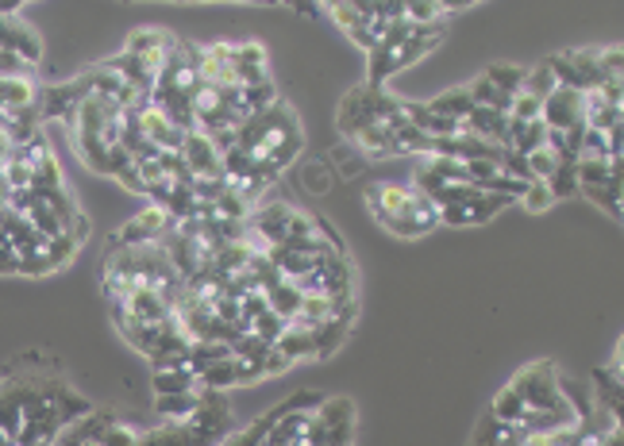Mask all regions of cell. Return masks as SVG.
Returning <instances> with one entry per match:
<instances>
[{"instance_id": "1", "label": "cell", "mask_w": 624, "mask_h": 446, "mask_svg": "<svg viewBox=\"0 0 624 446\" xmlns=\"http://www.w3.org/2000/svg\"><path fill=\"white\" fill-rule=\"evenodd\" d=\"M440 35H443V27H412L409 20L394 24L378 39V47L371 50V81H366V85L382 89L394 73H401L405 66L420 62V58L440 43Z\"/></svg>"}, {"instance_id": "2", "label": "cell", "mask_w": 624, "mask_h": 446, "mask_svg": "<svg viewBox=\"0 0 624 446\" xmlns=\"http://www.w3.org/2000/svg\"><path fill=\"white\" fill-rule=\"evenodd\" d=\"M517 397L524 400V412L529 415H552V412H570L567 397H563L559 374H555L547 362H532L529 369L513 377Z\"/></svg>"}, {"instance_id": "3", "label": "cell", "mask_w": 624, "mask_h": 446, "mask_svg": "<svg viewBox=\"0 0 624 446\" xmlns=\"http://www.w3.org/2000/svg\"><path fill=\"white\" fill-rule=\"evenodd\" d=\"M371 211L389 236L401 239H417V228H412V208H417V193L409 185H394V181H378L371 188Z\"/></svg>"}, {"instance_id": "4", "label": "cell", "mask_w": 624, "mask_h": 446, "mask_svg": "<svg viewBox=\"0 0 624 446\" xmlns=\"http://www.w3.org/2000/svg\"><path fill=\"white\" fill-rule=\"evenodd\" d=\"M143 427L135 423L120 420L112 412H89L78 427L70 431V438H81V443H93V446H139Z\"/></svg>"}, {"instance_id": "5", "label": "cell", "mask_w": 624, "mask_h": 446, "mask_svg": "<svg viewBox=\"0 0 624 446\" xmlns=\"http://www.w3.org/2000/svg\"><path fill=\"white\" fill-rule=\"evenodd\" d=\"M540 119H544V127L552 135H575V131H582V93L578 89H567V85H559V89H552L547 93V101H544V112H540Z\"/></svg>"}, {"instance_id": "6", "label": "cell", "mask_w": 624, "mask_h": 446, "mask_svg": "<svg viewBox=\"0 0 624 446\" xmlns=\"http://www.w3.org/2000/svg\"><path fill=\"white\" fill-rule=\"evenodd\" d=\"M174 228V216H170L162 204H150V208H143L139 216L132 219V224H124V228L116 231V243L112 247H147V243H159L167 231Z\"/></svg>"}, {"instance_id": "7", "label": "cell", "mask_w": 624, "mask_h": 446, "mask_svg": "<svg viewBox=\"0 0 624 446\" xmlns=\"http://www.w3.org/2000/svg\"><path fill=\"white\" fill-rule=\"evenodd\" d=\"M320 12H328V16L336 20V27H340L359 50L371 55L374 43H378V32H374V20H371V4H325Z\"/></svg>"}, {"instance_id": "8", "label": "cell", "mask_w": 624, "mask_h": 446, "mask_svg": "<svg viewBox=\"0 0 624 446\" xmlns=\"http://www.w3.org/2000/svg\"><path fill=\"white\" fill-rule=\"evenodd\" d=\"M458 131L475 135V139L490 142V147H506L509 139V116L506 112H490V108H475L470 116L458 124Z\"/></svg>"}, {"instance_id": "9", "label": "cell", "mask_w": 624, "mask_h": 446, "mask_svg": "<svg viewBox=\"0 0 624 446\" xmlns=\"http://www.w3.org/2000/svg\"><path fill=\"white\" fill-rule=\"evenodd\" d=\"M274 346L285 354L290 362H305V358H320V343H317V331L305 328V323H285V331L274 339Z\"/></svg>"}, {"instance_id": "10", "label": "cell", "mask_w": 624, "mask_h": 446, "mask_svg": "<svg viewBox=\"0 0 624 446\" xmlns=\"http://www.w3.org/2000/svg\"><path fill=\"white\" fill-rule=\"evenodd\" d=\"M567 165H570L567 158H563L559 150L547 147V142H544V147H536V150H532V155H524V178H529V181H544V185H552V181L559 178V173L567 170Z\"/></svg>"}, {"instance_id": "11", "label": "cell", "mask_w": 624, "mask_h": 446, "mask_svg": "<svg viewBox=\"0 0 624 446\" xmlns=\"http://www.w3.org/2000/svg\"><path fill=\"white\" fill-rule=\"evenodd\" d=\"M205 392H170V397H155V412L162 415V423H190L197 415Z\"/></svg>"}, {"instance_id": "12", "label": "cell", "mask_w": 624, "mask_h": 446, "mask_svg": "<svg viewBox=\"0 0 624 446\" xmlns=\"http://www.w3.org/2000/svg\"><path fill=\"white\" fill-rule=\"evenodd\" d=\"M139 446H205V438L185 423H159L139 435Z\"/></svg>"}, {"instance_id": "13", "label": "cell", "mask_w": 624, "mask_h": 446, "mask_svg": "<svg viewBox=\"0 0 624 446\" xmlns=\"http://www.w3.org/2000/svg\"><path fill=\"white\" fill-rule=\"evenodd\" d=\"M547 142V127L544 119H532V124H517V119H509V139H506V150L509 155H532L536 147H544Z\"/></svg>"}, {"instance_id": "14", "label": "cell", "mask_w": 624, "mask_h": 446, "mask_svg": "<svg viewBox=\"0 0 624 446\" xmlns=\"http://www.w3.org/2000/svg\"><path fill=\"white\" fill-rule=\"evenodd\" d=\"M150 385H155V397H170V392H197V374L193 366L182 369H150Z\"/></svg>"}, {"instance_id": "15", "label": "cell", "mask_w": 624, "mask_h": 446, "mask_svg": "<svg viewBox=\"0 0 624 446\" xmlns=\"http://www.w3.org/2000/svg\"><path fill=\"white\" fill-rule=\"evenodd\" d=\"M428 112H435V116H447L455 119V124H463L470 112H475V101H470V93L463 89H447V93H440L435 101H428Z\"/></svg>"}, {"instance_id": "16", "label": "cell", "mask_w": 624, "mask_h": 446, "mask_svg": "<svg viewBox=\"0 0 624 446\" xmlns=\"http://www.w3.org/2000/svg\"><path fill=\"white\" fill-rule=\"evenodd\" d=\"M466 93H470V101H475V108L506 112V116H509V101H513V96H509V93H501V89L493 85V81L486 78V73H478V78L470 81V85H466Z\"/></svg>"}, {"instance_id": "17", "label": "cell", "mask_w": 624, "mask_h": 446, "mask_svg": "<svg viewBox=\"0 0 624 446\" xmlns=\"http://www.w3.org/2000/svg\"><path fill=\"white\" fill-rule=\"evenodd\" d=\"M524 400L517 397V389L513 385H506V389L498 392V400H493V408H490V420H498V423H506V427H521L524 423Z\"/></svg>"}, {"instance_id": "18", "label": "cell", "mask_w": 624, "mask_h": 446, "mask_svg": "<svg viewBox=\"0 0 624 446\" xmlns=\"http://www.w3.org/2000/svg\"><path fill=\"white\" fill-rule=\"evenodd\" d=\"M197 385L205 392H224V389H236V354L224 362H213L208 369L197 374Z\"/></svg>"}, {"instance_id": "19", "label": "cell", "mask_w": 624, "mask_h": 446, "mask_svg": "<svg viewBox=\"0 0 624 446\" xmlns=\"http://www.w3.org/2000/svg\"><path fill=\"white\" fill-rule=\"evenodd\" d=\"M552 89H559V81H555V73H552V62H540V66H532V70H524L521 93L536 96V101H547Z\"/></svg>"}, {"instance_id": "20", "label": "cell", "mask_w": 624, "mask_h": 446, "mask_svg": "<svg viewBox=\"0 0 624 446\" xmlns=\"http://www.w3.org/2000/svg\"><path fill=\"white\" fill-rule=\"evenodd\" d=\"M486 78L493 81V85L501 89V93H509V96H517L521 93V85H524V70L521 66H490V70H486Z\"/></svg>"}, {"instance_id": "21", "label": "cell", "mask_w": 624, "mask_h": 446, "mask_svg": "<svg viewBox=\"0 0 624 446\" xmlns=\"http://www.w3.org/2000/svg\"><path fill=\"white\" fill-rule=\"evenodd\" d=\"M517 201H521V208H529V211H544L555 204V196H552V185H544V181H529Z\"/></svg>"}, {"instance_id": "22", "label": "cell", "mask_w": 624, "mask_h": 446, "mask_svg": "<svg viewBox=\"0 0 624 446\" xmlns=\"http://www.w3.org/2000/svg\"><path fill=\"white\" fill-rule=\"evenodd\" d=\"M540 112H544V101H536L529 93H517L509 101V119H517V124H532V119H540Z\"/></svg>"}, {"instance_id": "23", "label": "cell", "mask_w": 624, "mask_h": 446, "mask_svg": "<svg viewBox=\"0 0 624 446\" xmlns=\"http://www.w3.org/2000/svg\"><path fill=\"white\" fill-rule=\"evenodd\" d=\"M293 366V362L290 358H285V354L282 351H277V346H270V351H266V358H262V374H285V369H290Z\"/></svg>"}, {"instance_id": "24", "label": "cell", "mask_w": 624, "mask_h": 446, "mask_svg": "<svg viewBox=\"0 0 624 446\" xmlns=\"http://www.w3.org/2000/svg\"><path fill=\"white\" fill-rule=\"evenodd\" d=\"M0 274H20V254L0 243Z\"/></svg>"}, {"instance_id": "25", "label": "cell", "mask_w": 624, "mask_h": 446, "mask_svg": "<svg viewBox=\"0 0 624 446\" xmlns=\"http://www.w3.org/2000/svg\"><path fill=\"white\" fill-rule=\"evenodd\" d=\"M66 446H93V443H81V438H70V435H66Z\"/></svg>"}, {"instance_id": "26", "label": "cell", "mask_w": 624, "mask_h": 446, "mask_svg": "<svg viewBox=\"0 0 624 446\" xmlns=\"http://www.w3.org/2000/svg\"><path fill=\"white\" fill-rule=\"evenodd\" d=\"M35 446H55V443H35Z\"/></svg>"}]
</instances>
